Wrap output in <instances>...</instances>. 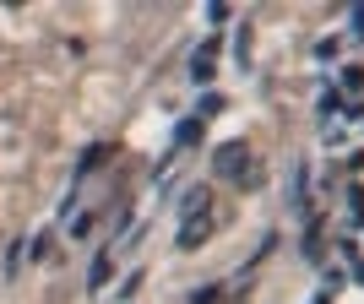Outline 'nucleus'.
Returning <instances> with one entry per match:
<instances>
[{
	"label": "nucleus",
	"instance_id": "obj_1",
	"mask_svg": "<svg viewBox=\"0 0 364 304\" xmlns=\"http://www.w3.org/2000/svg\"><path fill=\"white\" fill-rule=\"evenodd\" d=\"M213 174H218V180H234V185H245V190H256V185H261L256 152L245 147V141H223V147L213 152Z\"/></svg>",
	"mask_w": 364,
	"mask_h": 304
},
{
	"label": "nucleus",
	"instance_id": "obj_2",
	"mask_svg": "<svg viewBox=\"0 0 364 304\" xmlns=\"http://www.w3.org/2000/svg\"><path fill=\"white\" fill-rule=\"evenodd\" d=\"M218 49H223V44H218V38H207V44L191 55V82H201V87H207V82L218 76Z\"/></svg>",
	"mask_w": 364,
	"mask_h": 304
},
{
	"label": "nucleus",
	"instance_id": "obj_3",
	"mask_svg": "<svg viewBox=\"0 0 364 304\" xmlns=\"http://www.w3.org/2000/svg\"><path fill=\"white\" fill-rule=\"evenodd\" d=\"M114 261H120V256L104 244V250H98V261H92V272H87V293H104V283L114 277Z\"/></svg>",
	"mask_w": 364,
	"mask_h": 304
},
{
	"label": "nucleus",
	"instance_id": "obj_4",
	"mask_svg": "<svg viewBox=\"0 0 364 304\" xmlns=\"http://www.w3.org/2000/svg\"><path fill=\"white\" fill-rule=\"evenodd\" d=\"M196 136H201V120H180V131H174V152H180V147H191ZM174 152H168V158H174Z\"/></svg>",
	"mask_w": 364,
	"mask_h": 304
},
{
	"label": "nucleus",
	"instance_id": "obj_5",
	"mask_svg": "<svg viewBox=\"0 0 364 304\" xmlns=\"http://www.w3.org/2000/svg\"><path fill=\"white\" fill-rule=\"evenodd\" d=\"M28 261V239H11V250H6V272H16Z\"/></svg>",
	"mask_w": 364,
	"mask_h": 304
},
{
	"label": "nucleus",
	"instance_id": "obj_6",
	"mask_svg": "<svg viewBox=\"0 0 364 304\" xmlns=\"http://www.w3.org/2000/svg\"><path fill=\"white\" fill-rule=\"evenodd\" d=\"M218 299H223V288H196L191 293V304H218Z\"/></svg>",
	"mask_w": 364,
	"mask_h": 304
},
{
	"label": "nucleus",
	"instance_id": "obj_7",
	"mask_svg": "<svg viewBox=\"0 0 364 304\" xmlns=\"http://www.w3.org/2000/svg\"><path fill=\"white\" fill-rule=\"evenodd\" d=\"M316 60H337V38H321V44H316Z\"/></svg>",
	"mask_w": 364,
	"mask_h": 304
},
{
	"label": "nucleus",
	"instance_id": "obj_8",
	"mask_svg": "<svg viewBox=\"0 0 364 304\" xmlns=\"http://www.w3.org/2000/svg\"><path fill=\"white\" fill-rule=\"evenodd\" d=\"M348 16H353V33H359V38H364V6H353Z\"/></svg>",
	"mask_w": 364,
	"mask_h": 304
},
{
	"label": "nucleus",
	"instance_id": "obj_9",
	"mask_svg": "<svg viewBox=\"0 0 364 304\" xmlns=\"http://www.w3.org/2000/svg\"><path fill=\"white\" fill-rule=\"evenodd\" d=\"M353 283H364V261H359V272H353Z\"/></svg>",
	"mask_w": 364,
	"mask_h": 304
}]
</instances>
